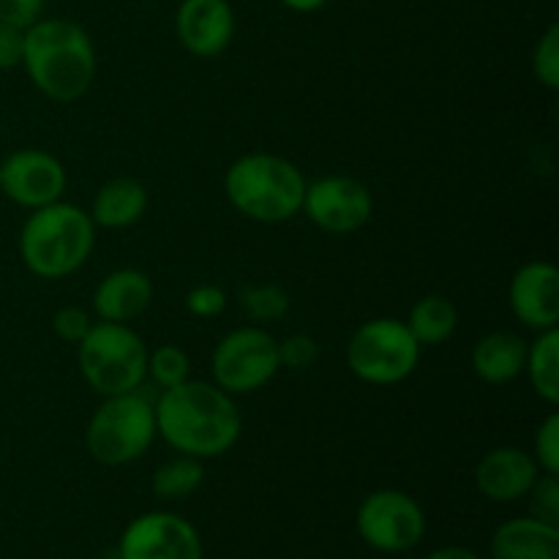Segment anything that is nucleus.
I'll return each instance as SVG.
<instances>
[{"instance_id":"1","label":"nucleus","mask_w":559,"mask_h":559,"mask_svg":"<svg viewBox=\"0 0 559 559\" xmlns=\"http://www.w3.org/2000/svg\"><path fill=\"white\" fill-rule=\"evenodd\" d=\"M156 431L183 456L216 459L238 442L243 420L233 396L216 382L183 380L164 388L156 407Z\"/></svg>"},{"instance_id":"2","label":"nucleus","mask_w":559,"mask_h":559,"mask_svg":"<svg viewBox=\"0 0 559 559\" xmlns=\"http://www.w3.org/2000/svg\"><path fill=\"white\" fill-rule=\"evenodd\" d=\"M22 66L44 96L71 104L96 80V47L80 22L41 16L25 31Z\"/></svg>"},{"instance_id":"3","label":"nucleus","mask_w":559,"mask_h":559,"mask_svg":"<svg viewBox=\"0 0 559 559\" xmlns=\"http://www.w3.org/2000/svg\"><path fill=\"white\" fill-rule=\"evenodd\" d=\"M96 243L91 213L71 202H49L36 207L22 224V262L38 278H63L80 271Z\"/></svg>"},{"instance_id":"4","label":"nucleus","mask_w":559,"mask_h":559,"mask_svg":"<svg viewBox=\"0 0 559 559\" xmlns=\"http://www.w3.org/2000/svg\"><path fill=\"white\" fill-rule=\"evenodd\" d=\"M227 200L260 224L289 222L300 213L306 178L300 169L276 153H246L229 164L224 175Z\"/></svg>"},{"instance_id":"5","label":"nucleus","mask_w":559,"mask_h":559,"mask_svg":"<svg viewBox=\"0 0 559 559\" xmlns=\"http://www.w3.org/2000/svg\"><path fill=\"white\" fill-rule=\"evenodd\" d=\"M80 371L98 396L134 393L147 377V347L126 322H98L80 344Z\"/></svg>"},{"instance_id":"6","label":"nucleus","mask_w":559,"mask_h":559,"mask_svg":"<svg viewBox=\"0 0 559 559\" xmlns=\"http://www.w3.org/2000/svg\"><path fill=\"white\" fill-rule=\"evenodd\" d=\"M156 431V413L140 393H120L104 396L85 431L87 453L104 467H123L136 462L153 440Z\"/></svg>"},{"instance_id":"7","label":"nucleus","mask_w":559,"mask_h":559,"mask_svg":"<svg viewBox=\"0 0 559 559\" xmlns=\"http://www.w3.org/2000/svg\"><path fill=\"white\" fill-rule=\"evenodd\" d=\"M420 360V344L407 322L377 317L364 322L347 344V364L358 380L369 385H396L407 380Z\"/></svg>"},{"instance_id":"8","label":"nucleus","mask_w":559,"mask_h":559,"mask_svg":"<svg viewBox=\"0 0 559 559\" xmlns=\"http://www.w3.org/2000/svg\"><path fill=\"white\" fill-rule=\"evenodd\" d=\"M211 369L213 382L229 396L260 391L282 369L278 342L262 328H235L213 349Z\"/></svg>"},{"instance_id":"9","label":"nucleus","mask_w":559,"mask_h":559,"mask_svg":"<svg viewBox=\"0 0 559 559\" xmlns=\"http://www.w3.org/2000/svg\"><path fill=\"white\" fill-rule=\"evenodd\" d=\"M355 530L366 546L385 555L415 549L426 535V513L409 495L396 489L371 491L355 513Z\"/></svg>"},{"instance_id":"10","label":"nucleus","mask_w":559,"mask_h":559,"mask_svg":"<svg viewBox=\"0 0 559 559\" xmlns=\"http://www.w3.org/2000/svg\"><path fill=\"white\" fill-rule=\"evenodd\" d=\"M300 211L322 233L353 235L369 224L371 213H374V200L360 180L347 178V175H328L314 183H306Z\"/></svg>"},{"instance_id":"11","label":"nucleus","mask_w":559,"mask_h":559,"mask_svg":"<svg viewBox=\"0 0 559 559\" xmlns=\"http://www.w3.org/2000/svg\"><path fill=\"white\" fill-rule=\"evenodd\" d=\"M120 559H202V538L178 513L153 511L136 516L118 544Z\"/></svg>"},{"instance_id":"12","label":"nucleus","mask_w":559,"mask_h":559,"mask_svg":"<svg viewBox=\"0 0 559 559\" xmlns=\"http://www.w3.org/2000/svg\"><path fill=\"white\" fill-rule=\"evenodd\" d=\"M0 191L20 207L36 211L63 197L66 169L52 153L25 147L0 162Z\"/></svg>"},{"instance_id":"13","label":"nucleus","mask_w":559,"mask_h":559,"mask_svg":"<svg viewBox=\"0 0 559 559\" xmlns=\"http://www.w3.org/2000/svg\"><path fill=\"white\" fill-rule=\"evenodd\" d=\"M511 311L533 331H551L559 322V273L551 262L535 260L519 267L508 287Z\"/></svg>"},{"instance_id":"14","label":"nucleus","mask_w":559,"mask_h":559,"mask_svg":"<svg viewBox=\"0 0 559 559\" xmlns=\"http://www.w3.org/2000/svg\"><path fill=\"white\" fill-rule=\"evenodd\" d=\"M175 31L191 55L216 58L235 36V11L229 0H180Z\"/></svg>"},{"instance_id":"15","label":"nucleus","mask_w":559,"mask_h":559,"mask_svg":"<svg viewBox=\"0 0 559 559\" xmlns=\"http://www.w3.org/2000/svg\"><path fill=\"white\" fill-rule=\"evenodd\" d=\"M540 475L533 453L502 445L486 453L475 467V486L491 502H516L527 497Z\"/></svg>"},{"instance_id":"16","label":"nucleus","mask_w":559,"mask_h":559,"mask_svg":"<svg viewBox=\"0 0 559 559\" xmlns=\"http://www.w3.org/2000/svg\"><path fill=\"white\" fill-rule=\"evenodd\" d=\"M153 304V282L136 267L107 273L93 293V309L104 322H131Z\"/></svg>"},{"instance_id":"17","label":"nucleus","mask_w":559,"mask_h":559,"mask_svg":"<svg viewBox=\"0 0 559 559\" xmlns=\"http://www.w3.org/2000/svg\"><path fill=\"white\" fill-rule=\"evenodd\" d=\"M491 559H559V524L511 519L491 535Z\"/></svg>"},{"instance_id":"18","label":"nucleus","mask_w":559,"mask_h":559,"mask_svg":"<svg viewBox=\"0 0 559 559\" xmlns=\"http://www.w3.org/2000/svg\"><path fill=\"white\" fill-rule=\"evenodd\" d=\"M527 342L511 331L486 333L473 349V369L489 385H506L524 374Z\"/></svg>"},{"instance_id":"19","label":"nucleus","mask_w":559,"mask_h":559,"mask_svg":"<svg viewBox=\"0 0 559 559\" xmlns=\"http://www.w3.org/2000/svg\"><path fill=\"white\" fill-rule=\"evenodd\" d=\"M147 211V191L134 178H115L93 197L91 218L96 227L123 229L140 222Z\"/></svg>"},{"instance_id":"20","label":"nucleus","mask_w":559,"mask_h":559,"mask_svg":"<svg viewBox=\"0 0 559 559\" xmlns=\"http://www.w3.org/2000/svg\"><path fill=\"white\" fill-rule=\"evenodd\" d=\"M407 328L420 347H437L456 333L459 311L445 295H426L409 311Z\"/></svg>"},{"instance_id":"21","label":"nucleus","mask_w":559,"mask_h":559,"mask_svg":"<svg viewBox=\"0 0 559 559\" xmlns=\"http://www.w3.org/2000/svg\"><path fill=\"white\" fill-rule=\"evenodd\" d=\"M524 374L530 377L533 391L546 404H559V331H540L535 342L527 344Z\"/></svg>"},{"instance_id":"22","label":"nucleus","mask_w":559,"mask_h":559,"mask_svg":"<svg viewBox=\"0 0 559 559\" xmlns=\"http://www.w3.org/2000/svg\"><path fill=\"white\" fill-rule=\"evenodd\" d=\"M205 480V467H202V459L183 456L169 459L167 464L153 473V495L158 500H186V497L194 495L197 489Z\"/></svg>"},{"instance_id":"23","label":"nucleus","mask_w":559,"mask_h":559,"mask_svg":"<svg viewBox=\"0 0 559 559\" xmlns=\"http://www.w3.org/2000/svg\"><path fill=\"white\" fill-rule=\"evenodd\" d=\"M240 306L254 322H276L289 311V295L278 284H251L240 293Z\"/></svg>"},{"instance_id":"24","label":"nucleus","mask_w":559,"mask_h":559,"mask_svg":"<svg viewBox=\"0 0 559 559\" xmlns=\"http://www.w3.org/2000/svg\"><path fill=\"white\" fill-rule=\"evenodd\" d=\"M189 355L175 344H162L153 353H147V377L162 388H173L189 380Z\"/></svg>"},{"instance_id":"25","label":"nucleus","mask_w":559,"mask_h":559,"mask_svg":"<svg viewBox=\"0 0 559 559\" xmlns=\"http://www.w3.org/2000/svg\"><path fill=\"white\" fill-rule=\"evenodd\" d=\"M533 74L549 91L559 87V27L549 25L533 49Z\"/></svg>"},{"instance_id":"26","label":"nucleus","mask_w":559,"mask_h":559,"mask_svg":"<svg viewBox=\"0 0 559 559\" xmlns=\"http://www.w3.org/2000/svg\"><path fill=\"white\" fill-rule=\"evenodd\" d=\"M530 508H533V516L540 522L559 524V480L557 475H538L533 484V489L527 491Z\"/></svg>"},{"instance_id":"27","label":"nucleus","mask_w":559,"mask_h":559,"mask_svg":"<svg viewBox=\"0 0 559 559\" xmlns=\"http://www.w3.org/2000/svg\"><path fill=\"white\" fill-rule=\"evenodd\" d=\"M320 358V344L309 333H293L278 342V364L287 369H309Z\"/></svg>"},{"instance_id":"28","label":"nucleus","mask_w":559,"mask_h":559,"mask_svg":"<svg viewBox=\"0 0 559 559\" xmlns=\"http://www.w3.org/2000/svg\"><path fill=\"white\" fill-rule=\"evenodd\" d=\"M535 464L540 473L559 475V415L551 413L535 435Z\"/></svg>"},{"instance_id":"29","label":"nucleus","mask_w":559,"mask_h":559,"mask_svg":"<svg viewBox=\"0 0 559 559\" xmlns=\"http://www.w3.org/2000/svg\"><path fill=\"white\" fill-rule=\"evenodd\" d=\"M91 317H87V311L80 309V306H63V309H58V314L52 317V331L58 333V338H63V342L69 344H80L82 338L91 333Z\"/></svg>"},{"instance_id":"30","label":"nucleus","mask_w":559,"mask_h":559,"mask_svg":"<svg viewBox=\"0 0 559 559\" xmlns=\"http://www.w3.org/2000/svg\"><path fill=\"white\" fill-rule=\"evenodd\" d=\"M186 309L194 317H218L227 309V293L218 284H197L186 295Z\"/></svg>"},{"instance_id":"31","label":"nucleus","mask_w":559,"mask_h":559,"mask_svg":"<svg viewBox=\"0 0 559 559\" xmlns=\"http://www.w3.org/2000/svg\"><path fill=\"white\" fill-rule=\"evenodd\" d=\"M44 0H0V22L27 31L33 22L41 20Z\"/></svg>"},{"instance_id":"32","label":"nucleus","mask_w":559,"mask_h":559,"mask_svg":"<svg viewBox=\"0 0 559 559\" xmlns=\"http://www.w3.org/2000/svg\"><path fill=\"white\" fill-rule=\"evenodd\" d=\"M22 49H25V31L0 22V71L22 66Z\"/></svg>"},{"instance_id":"33","label":"nucleus","mask_w":559,"mask_h":559,"mask_svg":"<svg viewBox=\"0 0 559 559\" xmlns=\"http://www.w3.org/2000/svg\"><path fill=\"white\" fill-rule=\"evenodd\" d=\"M426 559H480L475 551L464 549V546H442V549L431 551Z\"/></svg>"},{"instance_id":"34","label":"nucleus","mask_w":559,"mask_h":559,"mask_svg":"<svg viewBox=\"0 0 559 559\" xmlns=\"http://www.w3.org/2000/svg\"><path fill=\"white\" fill-rule=\"evenodd\" d=\"M289 11H298V14H311V11L322 9L328 0H282Z\"/></svg>"}]
</instances>
